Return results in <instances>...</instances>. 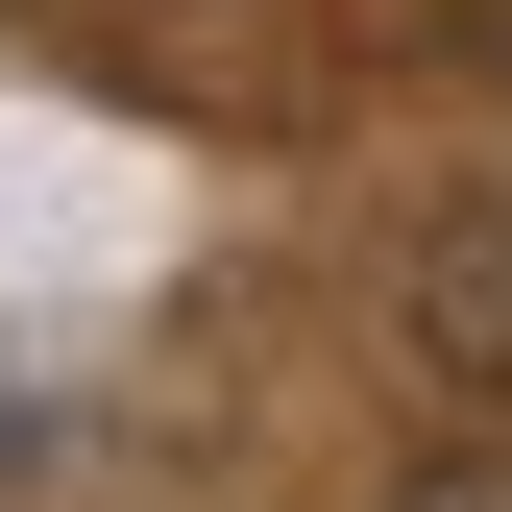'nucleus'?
<instances>
[{"label": "nucleus", "instance_id": "1", "mask_svg": "<svg viewBox=\"0 0 512 512\" xmlns=\"http://www.w3.org/2000/svg\"><path fill=\"white\" fill-rule=\"evenodd\" d=\"M391 342H415L464 415H512V196H439V220H415V269H391Z\"/></svg>", "mask_w": 512, "mask_h": 512}, {"label": "nucleus", "instance_id": "2", "mask_svg": "<svg viewBox=\"0 0 512 512\" xmlns=\"http://www.w3.org/2000/svg\"><path fill=\"white\" fill-rule=\"evenodd\" d=\"M391 512H512V439H439V464H391Z\"/></svg>", "mask_w": 512, "mask_h": 512}]
</instances>
